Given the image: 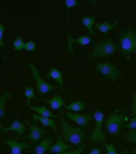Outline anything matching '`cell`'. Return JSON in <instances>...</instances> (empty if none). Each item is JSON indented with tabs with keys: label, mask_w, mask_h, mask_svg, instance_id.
I'll use <instances>...</instances> for the list:
<instances>
[{
	"label": "cell",
	"mask_w": 136,
	"mask_h": 154,
	"mask_svg": "<svg viewBox=\"0 0 136 154\" xmlns=\"http://www.w3.org/2000/svg\"><path fill=\"white\" fill-rule=\"evenodd\" d=\"M61 116V126H60V132H61V137L63 139L65 143L73 145V147H79L81 146L82 143L87 139L86 133L82 131V128H78V127H72L68 125V123L65 119V116L62 112H60Z\"/></svg>",
	"instance_id": "1"
},
{
	"label": "cell",
	"mask_w": 136,
	"mask_h": 154,
	"mask_svg": "<svg viewBox=\"0 0 136 154\" xmlns=\"http://www.w3.org/2000/svg\"><path fill=\"white\" fill-rule=\"evenodd\" d=\"M121 55L129 58L131 54H136V30L127 28L118 34V46Z\"/></svg>",
	"instance_id": "2"
},
{
	"label": "cell",
	"mask_w": 136,
	"mask_h": 154,
	"mask_svg": "<svg viewBox=\"0 0 136 154\" xmlns=\"http://www.w3.org/2000/svg\"><path fill=\"white\" fill-rule=\"evenodd\" d=\"M116 49L117 46L115 45V42L112 38H106L105 41L97 42L96 45L94 46L93 51L90 54L85 55V57L93 58V60H96V58L101 57H109V56H112L115 53Z\"/></svg>",
	"instance_id": "3"
},
{
	"label": "cell",
	"mask_w": 136,
	"mask_h": 154,
	"mask_svg": "<svg viewBox=\"0 0 136 154\" xmlns=\"http://www.w3.org/2000/svg\"><path fill=\"white\" fill-rule=\"evenodd\" d=\"M127 119L126 112L123 113H117V112H113L112 115L108 117L105 122V127L107 128L108 133L113 137H118L121 133V130L123 127V123Z\"/></svg>",
	"instance_id": "4"
},
{
	"label": "cell",
	"mask_w": 136,
	"mask_h": 154,
	"mask_svg": "<svg viewBox=\"0 0 136 154\" xmlns=\"http://www.w3.org/2000/svg\"><path fill=\"white\" fill-rule=\"evenodd\" d=\"M95 71L106 76L110 82H115L117 78L121 77L120 70L110 62H97L95 66Z\"/></svg>",
	"instance_id": "5"
},
{
	"label": "cell",
	"mask_w": 136,
	"mask_h": 154,
	"mask_svg": "<svg viewBox=\"0 0 136 154\" xmlns=\"http://www.w3.org/2000/svg\"><path fill=\"white\" fill-rule=\"evenodd\" d=\"M27 67H28L29 69H31V71H32L33 78H34L35 84H37V90L39 91V94L41 96H44V95H46L49 91H53V90L57 89L55 85H53V84H50V83H46L45 81H42V78L40 77L39 70L34 66V63H27Z\"/></svg>",
	"instance_id": "6"
},
{
	"label": "cell",
	"mask_w": 136,
	"mask_h": 154,
	"mask_svg": "<svg viewBox=\"0 0 136 154\" xmlns=\"http://www.w3.org/2000/svg\"><path fill=\"white\" fill-rule=\"evenodd\" d=\"M93 117L95 119V128L93 131V133L90 134L89 139L92 143H105L106 141V135L101 132V127L103 125V118L105 116L101 111H95L93 113Z\"/></svg>",
	"instance_id": "7"
},
{
	"label": "cell",
	"mask_w": 136,
	"mask_h": 154,
	"mask_svg": "<svg viewBox=\"0 0 136 154\" xmlns=\"http://www.w3.org/2000/svg\"><path fill=\"white\" fill-rule=\"evenodd\" d=\"M26 124L28 125L29 127V134L26 135L27 137V139L31 140V143L32 144H38L40 141V139L44 137V134L46 133V130L45 128H40L38 127V125L35 124V123H33V124H31L28 122H26Z\"/></svg>",
	"instance_id": "8"
},
{
	"label": "cell",
	"mask_w": 136,
	"mask_h": 154,
	"mask_svg": "<svg viewBox=\"0 0 136 154\" xmlns=\"http://www.w3.org/2000/svg\"><path fill=\"white\" fill-rule=\"evenodd\" d=\"M66 38L68 40V48H67V54H73L74 51H73V48H72V46L74 45V43H78L80 46H87L89 45L90 42H92V38L90 36H88V35H82V36H80L78 38H74L72 36V34L70 33H67L66 34Z\"/></svg>",
	"instance_id": "9"
},
{
	"label": "cell",
	"mask_w": 136,
	"mask_h": 154,
	"mask_svg": "<svg viewBox=\"0 0 136 154\" xmlns=\"http://www.w3.org/2000/svg\"><path fill=\"white\" fill-rule=\"evenodd\" d=\"M66 117H67L68 119L73 120L74 123H76V124L80 125L81 127H86V126L94 119V117H93L92 115H79V113L69 112V111H67Z\"/></svg>",
	"instance_id": "10"
},
{
	"label": "cell",
	"mask_w": 136,
	"mask_h": 154,
	"mask_svg": "<svg viewBox=\"0 0 136 154\" xmlns=\"http://www.w3.org/2000/svg\"><path fill=\"white\" fill-rule=\"evenodd\" d=\"M2 143L7 145L11 148V154H21V151L25 148H29L31 145L26 143H20L18 140H10V139H4Z\"/></svg>",
	"instance_id": "11"
},
{
	"label": "cell",
	"mask_w": 136,
	"mask_h": 154,
	"mask_svg": "<svg viewBox=\"0 0 136 154\" xmlns=\"http://www.w3.org/2000/svg\"><path fill=\"white\" fill-rule=\"evenodd\" d=\"M0 130H1L2 132H5V133H7V132H10V131H13V132L17 133V137L20 138L21 134L25 133L26 127H25V125H24L21 122H19L18 119H15L8 127H2V126H0Z\"/></svg>",
	"instance_id": "12"
},
{
	"label": "cell",
	"mask_w": 136,
	"mask_h": 154,
	"mask_svg": "<svg viewBox=\"0 0 136 154\" xmlns=\"http://www.w3.org/2000/svg\"><path fill=\"white\" fill-rule=\"evenodd\" d=\"M73 148V145H68L67 143L63 141L62 137H59L58 141L54 145L50 146L49 151L52 153H61V152H66V151H70Z\"/></svg>",
	"instance_id": "13"
},
{
	"label": "cell",
	"mask_w": 136,
	"mask_h": 154,
	"mask_svg": "<svg viewBox=\"0 0 136 154\" xmlns=\"http://www.w3.org/2000/svg\"><path fill=\"white\" fill-rule=\"evenodd\" d=\"M46 77H47L48 79L52 78V79L57 81L59 83V85H60V89H61L62 91H65V89H63V74H62L61 70H59L58 68L53 67L48 72H47V76Z\"/></svg>",
	"instance_id": "14"
},
{
	"label": "cell",
	"mask_w": 136,
	"mask_h": 154,
	"mask_svg": "<svg viewBox=\"0 0 136 154\" xmlns=\"http://www.w3.org/2000/svg\"><path fill=\"white\" fill-rule=\"evenodd\" d=\"M41 99L45 100L53 110H60L62 106H66L63 98L60 96V95H55V96L49 98V99H44V98H41Z\"/></svg>",
	"instance_id": "15"
},
{
	"label": "cell",
	"mask_w": 136,
	"mask_h": 154,
	"mask_svg": "<svg viewBox=\"0 0 136 154\" xmlns=\"http://www.w3.org/2000/svg\"><path fill=\"white\" fill-rule=\"evenodd\" d=\"M116 26H117L116 20H115L114 22H112V23H109V22H100V23H97L96 22V23L94 25V27H95L100 33H102V34H105V35H107L110 30L116 28Z\"/></svg>",
	"instance_id": "16"
},
{
	"label": "cell",
	"mask_w": 136,
	"mask_h": 154,
	"mask_svg": "<svg viewBox=\"0 0 136 154\" xmlns=\"http://www.w3.org/2000/svg\"><path fill=\"white\" fill-rule=\"evenodd\" d=\"M28 109L31 111H34V112H37V115L39 116H42V117H47V118H50V119H54V118H57L58 116L53 115L50 111H49L48 109L46 107V106H33V105H29Z\"/></svg>",
	"instance_id": "17"
},
{
	"label": "cell",
	"mask_w": 136,
	"mask_h": 154,
	"mask_svg": "<svg viewBox=\"0 0 136 154\" xmlns=\"http://www.w3.org/2000/svg\"><path fill=\"white\" fill-rule=\"evenodd\" d=\"M52 145H53V143H52V137L45 138L42 141H40L39 145H37V147H35V154H45V152L48 151Z\"/></svg>",
	"instance_id": "18"
},
{
	"label": "cell",
	"mask_w": 136,
	"mask_h": 154,
	"mask_svg": "<svg viewBox=\"0 0 136 154\" xmlns=\"http://www.w3.org/2000/svg\"><path fill=\"white\" fill-rule=\"evenodd\" d=\"M35 120H39L40 123L42 124L44 126H46V127H50L54 132H57V124H55V122H54V119H50V118H47V117H42V116H39V115H33L32 116Z\"/></svg>",
	"instance_id": "19"
},
{
	"label": "cell",
	"mask_w": 136,
	"mask_h": 154,
	"mask_svg": "<svg viewBox=\"0 0 136 154\" xmlns=\"http://www.w3.org/2000/svg\"><path fill=\"white\" fill-rule=\"evenodd\" d=\"M13 94L12 92H8V91H4L1 95H0V118H2L4 116L6 115V111H5V104L6 102L12 98Z\"/></svg>",
	"instance_id": "20"
},
{
	"label": "cell",
	"mask_w": 136,
	"mask_h": 154,
	"mask_svg": "<svg viewBox=\"0 0 136 154\" xmlns=\"http://www.w3.org/2000/svg\"><path fill=\"white\" fill-rule=\"evenodd\" d=\"M66 109L69 112H75L78 113L80 111H83L86 109V103L85 102H74L69 105H66Z\"/></svg>",
	"instance_id": "21"
},
{
	"label": "cell",
	"mask_w": 136,
	"mask_h": 154,
	"mask_svg": "<svg viewBox=\"0 0 136 154\" xmlns=\"http://www.w3.org/2000/svg\"><path fill=\"white\" fill-rule=\"evenodd\" d=\"M82 25L85 27H87L88 30L90 34H94V30H93V27L95 25V17H83L82 20H81Z\"/></svg>",
	"instance_id": "22"
},
{
	"label": "cell",
	"mask_w": 136,
	"mask_h": 154,
	"mask_svg": "<svg viewBox=\"0 0 136 154\" xmlns=\"http://www.w3.org/2000/svg\"><path fill=\"white\" fill-rule=\"evenodd\" d=\"M25 96L27 98V103H26V106H27V107L31 105V100H32L33 98H38L37 95L34 94V89L28 87V85H25Z\"/></svg>",
	"instance_id": "23"
},
{
	"label": "cell",
	"mask_w": 136,
	"mask_h": 154,
	"mask_svg": "<svg viewBox=\"0 0 136 154\" xmlns=\"http://www.w3.org/2000/svg\"><path fill=\"white\" fill-rule=\"evenodd\" d=\"M13 49L15 51H20L21 49H25V42L21 36H17L14 42H13Z\"/></svg>",
	"instance_id": "24"
},
{
	"label": "cell",
	"mask_w": 136,
	"mask_h": 154,
	"mask_svg": "<svg viewBox=\"0 0 136 154\" xmlns=\"http://www.w3.org/2000/svg\"><path fill=\"white\" fill-rule=\"evenodd\" d=\"M123 139L126 143H131V144H136V128L128 132L127 134L123 135Z\"/></svg>",
	"instance_id": "25"
},
{
	"label": "cell",
	"mask_w": 136,
	"mask_h": 154,
	"mask_svg": "<svg viewBox=\"0 0 136 154\" xmlns=\"http://www.w3.org/2000/svg\"><path fill=\"white\" fill-rule=\"evenodd\" d=\"M65 4H66V13H67V14H68V12L72 10L73 7L79 6V1H76V0H66Z\"/></svg>",
	"instance_id": "26"
},
{
	"label": "cell",
	"mask_w": 136,
	"mask_h": 154,
	"mask_svg": "<svg viewBox=\"0 0 136 154\" xmlns=\"http://www.w3.org/2000/svg\"><path fill=\"white\" fill-rule=\"evenodd\" d=\"M25 50L26 51H35L37 50V45L33 40H29L28 42H25Z\"/></svg>",
	"instance_id": "27"
},
{
	"label": "cell",
	"mask_w": 136,
	"mask_h": 154,
	"mask_svg": "<svg viewBox=\"0 0 136 154\" xmlns=\"http://www.w3.org/2000/svg\"><path fill=\"white\" fill-rule=\"evenodd\" d=\"M103 146L106 147V154H117L114 144H106V141H105Z\"/></svg>",
	"instance_id": "28"
},
{
	"label": "cell",
	"mask_w": 136,
	"mask_h": 154,
	"mask_svg": "<svg viewBox=\"0 0 136 154\" xmlns=\"http://www.w3.org/2000/svg\"><path fill=\"white\" fill-rule=\"evenodd\" d=\"M85 148H86V146L85 145H81L78 149H75V151H66V152H61V153H55V154H82L83 151H85Z\"/></svg>",
	"instance_id": "29"
},
{
	"label": "cell",
	"mask_w": 136,
	"mask_h": 154,
	"mask_svg": "<svg viewBox=\"0 0 136 154\" xmlns=\"http://www.w3.org/2000/svg\"><path fill=\"white\" fill-rule=\"evenodd\" d=\"M4 32H5V26L2 23H0V48L5 47V43H4Z\"/></svg>",
	"instance_id": "30"
},
{
	"label": "cell",
	"mask_w": 136,
	"mask_h": 154,
	"mask_svg": "<svg viewBox=\"0 0 136 154\" xmlns=\"http://www.w3.org/2000/svg\"><path fill=\"white\" fill-rule=\"evenodd\" d=\"M123 127H125V128H133V130H135L136 128V117H134L129 123L125 124Z\"/></svg>",
	"instance_id": "31"
},
{
	"label": "cell",
	"mask_w": 136,
	"mask_h": 154,
	"mask_svg": "<svg viewBox=\"0 0 136 154\" xmlns=\"http://www.w3.org/2000/svg\"><path fill=\"white\" fill-rule=\"evenodd\" d=\"M130 111H131L133 116L136 117V92H135V95L133 96V105L130 107Z\"/></svg>",
	"instance_id": "32"
},
{
	"label": "cell",
	"mask_w": 136,
	"mask_h": 154,
	"mask_svg": "<svg viewBox=\"0 0 136 154\" xmlns=\"http://www.w3.org/2000/svg\"><path fill=\"white\" fill-rule=\"evenodd\" d=\"M100 152H101V149H100V148H93L89 154H100Z\"/></svg>",
	"instance_id": "33"
},
{
	"label": "cell",
	"mask_w": 136,
	"mask_h": 154,
	"mask_svg": "<svg viewBox=\"0 0 136 154\" xmlns=\"http://www.w3.org/2000/svg\"><path fill=\"white\" fill-rule=\"evenodd\" d=\"M123 154H128V152H127V148H125V151H123Z\"/></svg>",
	"instance_id": "34"
},
{
	"label": "cell",
	"mask_w": 136,
	"mask_h": 154,
	"mask_svg": "<svg viewBox=\"0 0 136 154\" xmlns=\"http://www.w3.org/2000/svg\"><path fill=\"white\" fill-rule=\"evenodd\" d=\"M134 154H136V147L134 148Z\"/></svg>",
	"instance_id": "35"
},
{
	"label": "cell",
	"mask_w": 136,
	"mask_h": 154,
	"mask_svg": "<svg viewBox=\"0 0 136 154\" xmlns=\"http://www.w3.org/2000/svg\"><path fill=\"white\" fill-rule=\"evenodd\" d=\"M31 154H33V153H31Z\"/></svg>",
	"instance_id": "36"
}]
</instances>
